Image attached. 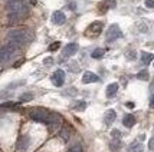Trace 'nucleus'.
<instances>
[{
    "label": "nucleus",
    "mask_w": 154,
    "mask_h": 152,
    "mask_svg": "<svg viewBox=\"0 0 154 152\" xmlns=\"http://www.w3.org/2000/svg\"><path fill=\"white\" fill-rule=\"evenodd\" d=\"M60 124H62V118H60L58 113L52 112L51 113V118H49V122H48L46 125L49 126V129L51 131H55L58 126H60Z\"/></svg>",
    "instance_id": "obj_9"
},
{
    "label": "nucleus",
    "mask_w": 154,
    "mask_h": 152,
    "mask_svg": "<svg viewBox=\"0 0 154 152\" xmlns=\"http://www.w3.org/2000/svg\"><path fill=\"white\" fill-rule=\"evenodd\" d=\"M29 145H30V138L27 135H20L17 139V144H16V149L19 152H26Z\"/></svg>",
    "instance_id": "obj_7"
},
{
    "label": "nucleus",
    "mask_w": 154,
    "mask_h": 152,
    "mask_svg": "<svg viewBox=\"0 0 154 152\" xmlns=\"http://www.w3.org/2000/svg\"><path fill=\"white\" fill-rule=\"evenodd\" d=\"M111 136H112V139H120L121 138V132L118 131V129H114V131L111 132Z\"/></svg>",
    "instance_id": "obj_25"
},
{
    "label": "nucleus",
    "mask_w": 154,
    "mask_h": 152,
    "mask_svg": "<svg viewBox=\"0 0 154 152\" xmlns=\"http://www.w3.org/2000/svg\"><path fill=\"white\" fill-rule=\"evenodd\" d=\"M16 49H17V46H14L13 43H10V42H7V45L0 47V63H5L9 59H12Z\"/></svg>",
    "instance_id": "obj_4"
},
{
    "label": "nucleus",
    "mask_w": 154,
    "mask_h": 152,
    "mask_svg": "<svg viewBox=\"0 0 154 152\" xmlns=\"http://www.w3.org/2000/svg\"><path fill=\"white\" fill-rule=\"evenodd\" d=\"M104 4L107 6V9H112L115 7V0H107V1H104Z\"/></svg>",
    "instance_id": "obj_24"
},
{
    "label": "nucleus",
    "mask_w": 154,
    "mask_h": 152,
    "mask_svg": "<svg viewBox=\"0 0 154 152\" xmlns=\"http://www.w3.org/2000/svg\"><path fill=\"white\" fill-rule=\"evenodd\" d=\"M137 78L140 80H148V72L144 69V70H141V72H138V75H137Z\"/></svg>",
    "instance_id": "obj_21"
},
{
    "label": "nucleus",
    "mask_w": 154,
    "mask_h": 152,
    "mask_svg": "<svg viewBox=\"0 0 154 152\" xmlns=\"http://www.w3.org/2000/svg\"><path fill=\"white\" fill-rule=\"evenodd\" d=\"M52 22H54V25H56V26H60V25H63V23L66 22V16H65L63 12L56 10V12H54V14H52Z\"/></svg>",
    "instance_id": "obj_10"
},
{
    "label": "nucleus",
    "mask_w": 154,
    "mask_h": 152,
    "mask_svg": "<svg viewBox=\"0 0 154 152\" xmlns=\"http://www.w3.org/2000/svg\"><path fill=\"white\" fill-rule=\"evenodd\" d=\"M127 58H128V59H131V60H133V59L135 58V56H134V52H130V53L127 55Z\"/></svg>",
    "instance_id": "obj_30"
},
{
    "label": "nucleus",
    "mask_w": 154,
    "mask_h": 152,
    "mask_svg": "<svg viewBox=\"0 0 154 152\" xmlns=\"http://www.w3.org/2000/svg\"><path fill=\"white\" fill-rule=\"evenodd\" d=\"M104 55H105V49H102V47H98V49H95L94 52H92V55H91V56H92L94 59H101V58H102Z\"/></svg>",
    "instance_id": "obj_18"
},
{
    "label": "nucleus",
    "mask_w": 154,
    "mask_h": 152,
    "mask_svg": "<svg viewBox=\"0 0 154 152\" xmlns=\"http://www.w3.org/2000/svg\"><path fill=\"white\" fill-rule=\"evenodd\" d=\"M146 6L150 9H154V0H146Z\"/></svg>",
    "instance_id": "obj_28"
},
{
    "label": "nucleus",
    "mask_w": 154,
    "mask_h": 152,
    "mask_svg": "<svg viewBox=\"0 0 154 152\" xmlns=\"http://www.w3.org/2000/svg\"><path fill=\"white\" fill-rule=\"evenodd\" d=\"M6 9L9 12L10 23H14V22L25 19L27 13H29V6L26 4L25 0H7Z\"/></svg>",
    "instance_id": "obj_1"
},
{
    "label": "nucleus",
    "mask_w": 154,
    "mask_h": 152,
    "mask_svg": "<svg viewBox=\"0 0 154 152\" xmlns=\"http://www.w3.org/2000/svg\"><path fill=\"white\" fill-rule=\"evenodd\" d=\"M148 148H150L151 151H154V136L150 139V142H148Z\"/></svg>",
    "instance_id": "obj_29"
},
{
    "label": "nucleus",
    "mask_w": 154,
    "mask_h": 152,
    "mask_svg": "<svg viewBox=\"0 0 154 152\" xmlns=\"http://www.w3.org/2000/svg\"><path fill=\"white\" fill-rule=\"evenodd\" d=\"M121 29L118 25H111V26L108 27L107 30V36H105V40L107 42H114L117 40L118 37H121Z\"/></svg>",
    "instance_id": "obj_5"
},
{
    "label": "nucleus",
    "mask_w": 154,
    "mask_h": 152,
    "mask_svg": "<svg viewBox=\"0 0 154 152\" xmlns=\"http://www.w3.org/2000/svg\"><path fill=\"white\" fill-rule=\"evenodd\" d=\"M32 99H33V95H32L30 92L23 93V95H22V96L19 98L20 102H29V100H32Z\"/></svg>",
    "instance_id": "obj_20"
},
{
    "label": "nucleus",
    "mask_w": 154,
    "mask_h": 152,
    "mask_svg": "<svg viewBox=\"0 0 154 152\" xmlns=\"http://www.w3.org/2000/svg\"><path fill=\"white\" fill-rule=\"evenodd\" d=\"M43 63H45L46 66H51V65H54V59H52V58H46V59L43 60Z\"/></svg>",
    "instance_id": "obj_26"
},
{
    "label": "nucleus",
    "mask_w": 154,
    "mask_h": 152,
    "mask_svg": "<svg viewBox=\"0 0 154 152\" xmlns=\"http://www.w3.org/2000/svg\"><path fill=\"white\" fill-rule=\"evenodd\" d=\"M118 83H109L107 86V91H105V95H107V98H112L115 96V93L118 92Z\"/></svg>",
    "instance_id": "obj_14"
},
{
    "label": "nucleus",
    "mask_w": 154,
    "mask_h": 152,
    "mask_svg": "<svg viewBox=\"0 0 154 152\" xmlns=\"http://www.w3.org/2000/svg\"><path fill=\"white\" fill-rule=\"evenodd\" d=\"M51 80H52V83H54L55 86L60 88V86L65 83V72H63L62 69H58V70H55L54 75H52V78H51Z\"/></svg>",
    "instance_id": "obj_8"
},
{
    "label": "nucleus",
    "mask_w": 154,
    "mask_h": 152,
    "mask_svg": "<svg viewBox=\"0 0 154 152\" xmlns=\"http://www.w3.org/2000/svg\"><path fill=\"white\" fill-rule=\"evenodd\" d=\"M76 52H78V45L76 43H69V45H66V46L63 47L62 56L63 58H69V56H74Z\"/></svg>",
    "instance_id": "obj_11"
},
{
    "label": "nucleus",
    "mask_w": 154,
    "mask_h": 152,
    "mask_svg": "<svg viewBox=\"0 0 154 152\" xmlns=\"http://www.w3.org/2000/svg\"><path fill=\"white\" fill-rule=\"evenodd\" d=\"M153 60H154V55H153V53L141 52V62H143V65H150Z\"/></svg>",
    "instance_id": "obj_16"
},
{
    "label": "nucleus",
    "mask_w": 154,
    "mask_h": 152,
    "mask_svg": "<svg viewBox=\"0 0 154 152\" xmlns=\"http://www.w3.org/2000/svg\"><path fill=\"white\" fill-rule=\"evenodd\" d=\"M69 152H82V148H81V145H76L72 149H69Z\"/></svg>",
    "instance_id": "obj_27"
},
{
    "label": "nucleus",
    "mask_w": 154,
    "mask_h": 152,
    "mask_svg": "<svg viewBox=\"0 0 154 152\" xmlns=\"http://www.w3.org/2000/svg\"><path fill=\"white\" fill-rule=\"evenodd\" d=\"M59 136L63 141H68L69 139V136H71V128H68V126H65L62 131H60V133H59Z\"/></svg>",
    "instance_id": "obj_19"
},
{
    "label": "nucleus",
    "mask_w": 154,
    "mask_h": 152,
    "mask_svg": "<svg viewBox=\"0 0 154 152\" xmlns=\"http://www.w3.org/2000/svg\"><path fill=\"white\" fill-rule=\"evenodd\" d=\"M59 46H60L59 42H55V43H52V45L49 46V50H51V52H55V50H58V49H59Z\"/></svg>",
    "instance_id": "obj_23"
},
{
    "label": "nucleus",
    "mask_w": 154,
    "mask_h": 152,
    "mask_svg": "<svg viewBox=\"0 0 154 152\" xmlns=\"http://www.w3.org/2000/svg\"><path fill=\"white\" fill-rule=\"evenodd\" d=\"M102 27H104L102 22H92V23L88 26L85 34H87L88 37H94V36H98V34L102 32Z\"/></svg>",
    "instance_id": "obj_6"
},
{
    "label": "nucleus",
    "mask_w": 154,
    "mask_h": 152,
    "mask_svg": "<svg viewBox=\"0 0 154 152\" xmlns=\"http://www.w3.org/2000/svg\"><path fill=\"white\" fill-rule=\"evenodd\" d=\"M85 108H87V103H85V102H82V100L76 102V105H75V109H76V111H84Z\"/></svg>",
    "instance_id": "obj_22"
},
{
    "label": "nucleus",
    "mask_w": 154,
    "mask_h": 152,
    "mask_svg": "<svg viewBox=\"0 0 154 152\" xmlns=\"http://www.w3.org/2000/svg\"><path fill=\"white\" fill-rule=\"evenodd\" d=\"M29 1H30L32 4H36V0H29Z\"/></svg>",
    "instance_id": "obj_32"
},
{
    "label": "nucleus",
    "mask_w": 154,
    "mask_h": 152,
    "mask_svg": "<svg viewBox=\"0 0 154 152\" xmlns=\"http://www.w3.org/2000/svg\"><path fill=\"white\" fill-rule=\"evenodd\" d=\"M150 108L154 109V96H151V99H150Z\"/></svg>",
    "instance_id": "obj_31"
},
{
    "label": "nucleus",
    "mask_w": 154,
    "mask_h": 152,
    "mask_svg": "<svg viewBox=\"0 0 154 152\" xmlns=\"http://www.w3.org/2000/svg\"><path fill=\"white\" fill-rule=\"evenodd\" d=\"M122 124H124V126H127V128H133V126L135 125L134 115H131V113L124 115V118H122Z\"/></svg>",
    "instance_id": "obj_13"
},
{
    "label": "nucleus",
    "mask_w": 154,
    "mask_h": 152,
    "mask_svg": "<svg viewBox=\"0 0 154 152\" xmlns=\"http://www.w3.org/2000/svg\"><path fill=\"white\" fill-rule=\"evenodd\" d=\"M128 152H143V144L140 141H134L128 146Z\"/></svg>",
    "instance_id": "obj_17"
},
{
    "label": "nucleus",
    "mask_w": 154,
    "mask_h": 152,
    "mask_svg": "<svg viewBox=\"0 0 154 152\" xmlns=\"http://www.w3.org/2000/svg\"><path fill=\"white\" fill-rule=\"evenodd\" d=\"M115 118H117V113H115L114 109H109V111H107V113H105V118H104L105 125H111V124L115 121Z\"/></svg>",
    "instance_id": "obj_15"
},
{
    "label": "nucleus",
    "mask_w": 154,
    "mask_h": 152,
    "mask_svg": "<svg viewBox=\"0 0 154 152\" xmlns=\"http://www.w3.org/2000/svg\"><path fill=\"white\" fill-rule=\"evenodd\" d=\"M51 113L52 112H49L45 108H33V109H30L29 116H30V119H33L36 122L48 124V122H49V118H51Z\"/></svg>",
    "instance_id": "obj_3"
},
{
    "label": "nucleus",
    "mask_w": 154,
    "mask_h": 152,
    "mask_svg": "<svg viewBox=\"0 0 154 152\" xmlns=\"http://www.w3.org/2000/svg\"><path fill=\"white\" fill-rule=\"evenodd\" d=\"M98 80H100V78L94 72H85L84 76H82V83H94V82H98Z\"/></svg>",
    "instance_id": "obj_12"
},
{
    "label": "nucleus",
    "mask_w": 154,
    "mask_h": 152,
    "mask_svg": "<svg viewBox=\"0 0 154 152\" xmlns=\"http://www.w3.org/2000/svg\"><path fill=\"white\" fill-rule=\"evenodd\" d=\"M32 39H33V34L27 29H14V30H10L7 33V40L17 47L29 43Z\"/></svg>",
    "instance_id": "obj_2"
}]
</instances>
